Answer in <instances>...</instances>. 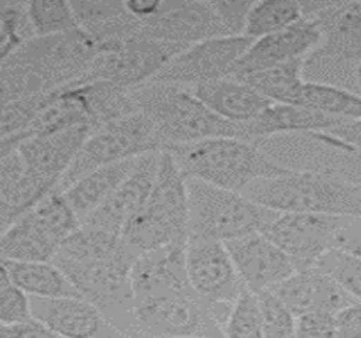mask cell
Wrapping results in <instances>:
<instances>
[{"mask_svg": "<svg viewBox=\"0 0 361 338\" xmlns=\"http://www.w3.org/2000/svg\"><path fill=\"white\" fill-rule=\"evenodd\" d=\"M253 2L247 0H218L213 2L214 11L220 16L223 25L226 28L228 36H245V25H247L248 12Z\"/></svg>", "mask_w": 361, "mask_h": 338, "instance_id": "ab89813d", "label": "cell"}, {"mask_svg": "<svg viewBox=\"0 0 361 338\" xmlns=\"http://www.w3.org/2000/svg\"><path fill=\"white\" fill-rule=\"evenodd\" d=\"M53 181L39 176L17 151L4 154L0 162V224L2 232L39 205L56 190Z\"/></svg>", "mask_w": 361, "mask_h": 338, "instance_id": "44dd1931", "label": "cell"}, {"mask_svg": "<svg viewBox=\"0 0 361 338\" xmlns=\"http://www.w3.org/2000/svg\"><path fill=\"white\" fill-rule=\"evenodd\" d=\"M126 7L130 14H134L137 19L145 20L149 17L156 16L162 7V0H127Z\"/></svg>", "mask_w": 361, "mask_h": 338, "instance_id": "bcb514c9", "label": "cell"}, {"mask_svg": "<svg viewBox=\"0 0 361 338\" xmlns=\"http://www.w3.org/2000/svg\"><path fill=\"white\" fill-rule=\"evenodd\" d=\"M339 251L350 252L361 258V218H350L345 227Z\"/></svg>", "mask_w": 361, "mask_h": 338, "instance_id": "ee69618b", "label": "cell"}, {"mask_svg": "<svg viewBox=\"0 0 361 338\" xmlns=\"http://www.w3.org/2000/svg\"><path fill=\"white\" fill-rule=\"evenodd\" d=\"M71 6L80 29L100 42L102 53L142 37V20L128 12L126 2H71Z\"/></svg>", "mask_w": 361, "mask_h": 338, "instance_id": "d4e9b609", "label": "cell"}, {"mask_svg": "<svg viewBox=\"0 0 361 338\" xmlns=\"http://www.w3.org/2000/svg\"><path fill=\"white\" fill-rule=\"evenodd\" d=\"M260 301L262 320H264L265 338H295V316L281 298L275 296L272 291L257 294Z\"/></svg>", "mask_w": 361, "mask_h": 338, "instance_id": "8d00e7d4", "label": "cell"}, {"mask_svg": "<svg viewBox=\"0 0 361 338\" xmlns=\"http://www.w3.org/2000/svg\"><path fill=\"white\" fill-rule=\"evenodd\" d=\"M192 92L212 112L233 123L252 122L274 104L252 87L233 78L201 83Z\"/></svg>", "mask_w": 361, "mask_h": 338, "instance_id": "4316f807", "label": "cell"}, {"mask_svg": "<svg viewBox=\"0 0 361 338\" xmlns=\"http://www.w3.org/2000/svg\"><path fill=\"white\" fill-rule=\"evenodd\" d=\"M226 247L243 286L255 294L272 291L298 272L294 260L262 232L226 242Z\"/></svg>", "mask_w": 361, "mask_h": 338, "instance_id": "e0dca14e", "label": "cell"}, {"mask_svg": "<svg viewBox=\"0 0 361 338\" xmlns=\"http://www.w3.org/2000/svg\"><path fill=\"white\" fill-rule=\"evenodd\" d=\"M329 132L333 135H336L338 139H341L343 143L353 145L356 151L361 152V121L345 122Z\"/></svg>", "mask_w": 361, "mask_h": 338, "instance_id": "f6af8a7d", "label": "cell"}, {"mask_svg": "<svg viewBox=\"0 0 361 338\" xmlns=\"http://www.w3.org/2000/svg\"><path fill=\"white\" fill-rule=\"evenodd\" d=\"M295 316L309 311H328L336 315L343 308L358 303L339 282L319 267L292 274L289 279L272 289Z\"/></svg>", "mask_w": 361, "mask_h": 338, "instance_id": "7402d4cb", "label": "cell"}, {"mask_svg": "<svg viewBox=\"0 0 361 338\" xmlns=\"http://www.w3.org/2000/svg\"><path fill=\"white\" fill-rule=\"evenodd\" d=\"M188 48L176 42L135 37L115 51L102 53L80 83L110 81L123 88H135L152 80L171 59Z\"/></svg>", "mask_w": 361, "mask_h": 338, "instance_id": "5bb4252c", "label": "cell"}, {"mask_svg": "<svg viewBox=\"0 0 361 338\" xmlns=\"http://www.w3.org/2000/svg\"><path fill=\"white\" fill-rule=\"evenodd\" d=\"M139 159L140 157H132V159L103 166L85 174L75 185L63 191L81 222L115 193V190L130 176L132 171L139 164Z\"/></svg>", "mask_w": 361, "mask_h": 338, "instance_id": "83f0119b", "label": "cell"}, {"mask_svg": "<svg viewBox=\"0 0 361 338\" xmlns=\"http://www.w3.org/2000/svg\"><path fill=\"white\" fill-rule=\"evenodd\" d=\"M321 42L322 32L319 25L316 20L304 17L283 31L253 41L243 58L235 65L230 78L238 80L250 73L307 58L312 51L319 48Z\"/></svg>", "mask_w": 361, "mask_h": 338, "instance_id": "ac0fdd59", "label": "cell"}, {"mask_svg": "<svg viewBox=\"0 0 361 338\" xmlns=\"http://www.w3.org/2000/svg\"><path fill=\"white\" fill-rule=\"evenodd\" d=\"M345 123L339 119L304 109L298 105L272 104L252 122L242 123L243 139L252 143H264L279 135L312 134V132H329Z\"/></svg>", "mask_w": 361, "mask_h": 338, "instance_id": "484cf974", "label": "cell"}, {"mask_svg": "<svg viewBox=\"0 0 361 338\" xmlns=\"http://www.w3.org/2000/svg\"><path fill=\"white\" fill-rule=\"evenodd\" d=\"M188 185L176 161L161 151L156 185L147 202L127 222L122 237L139 258L176 243H188Z\"/></svg>", "mask_w": 361, "mask_h": 338, "instance_id": "8992f818", "label": "cell"}, {"mask_svg": "<svg viewBox=\"0 0 361 338\" xmlns=\"http://www.w3.org/2000/svg\"><path fill=\"white\" fill-rule=\"evenodd\" d=\"M306 59L307 58L294 59V61L283 63V65L250 73V75L238 78V81L252 87L274 104L298 105L300 88L306 81L304 78Z\"/></svg>", "mask_w": 361, "mask_h": 338, "instance_id": "f546056e", "label": "cell"}, {"mask_svg": "<svg viewBox=\"0 0 361 338\" xmlns=\"http://www.w3.org/2000/svg\"><path fill=\"white\" fill-rule=\"evenodd\" d=\"M59 90V88H58ZM58 90L24 97L2 105V137L23 132L54 100Z\"/></svg>", "mask_w": 361, "mask_h": 338, "instance_id": "d590c367", "label": "cell"}, {"mask_svg": "<svg viewBox=\"0 0 361 338\" xmlns=\"http://www.w3.org/2000/svg\"><path fill=\"white\" fill-rule=\"evenodd\" d=\"M135 259L122 234L81 225L63 242L53 264L66 274L80 296L97 306L127 338L134 327Z\"/></svg>", "mask_w": 361, "mask_h": 338, "instance_id": "6da1fadb", "label": "cell"}, {"mask_svg": "<svg viewBox=\"0 0 361 338\" xmlns=\"http://www.w3.org/2000/svg\"><path fill=\"white\" fill-rule=\"evenodd\" d=\"M81 227V220L63 191L54 190L31 212L2 232L0 254L6 260L53 262L63 242Z\"/></svg>", "mask_w": 361, "mask_h": 338, "instance_id": "ba28073f", "label": "cell"}, {"mask_svg": "<svg viewBox=\"0 0 361 338\" xmlns=\"http://www.w3.org/2000/svg\"><path fill=\"white\" fill-rule=\"evenodd\" d=\"M114 338H126L123 335H118V337H114Z\"/></svg>", "mask_w": 361, "mask_h": 338, "instance_id": "c3c4849f", "label": "cell"}, {"mask_svg": "<svg viewBox=\"0 0 361 338\" xmlns=\"http://www.w3.org/2000/svg\"><path fill=\"white\" fill-rule=\"evenodd\" d=\"M334 338H361V303L343 308L334 315Z\"/></svg>", "mask_w": 361, "mask_h": 338, "instance_id": "b9f144b4", "label": "cell"}, {"mask_svg": "<svg viewBox=\"0 0 361 338\" xmlns=\"http://www.w3.org/2000/svg\"><path fill=\"white\" fill-rule=\"evenodd\" d=\"M304 19L302 6L295 0H260L253 2L248 12L245 36L257 41L283 29L290 28Z\"/></svg>", "mask_w": 361, "mask_h": 338, "instance_id": "1f68e13d", "label": "cell"}, {"mask_svg": "<svg viewBox=\"0 0 361 338\" xmlns=\"http://www.w3.org/2000/svg\"><path fill=\"white\" fill-rule=\"evenodd\" d=\"M159 161H161V151L140 156L139 164L132 171L130 176L115 190V193L105 203L90 213L81 222V225L122 234L127 222L144 207L152 193L159 173Z\"/></svg>", "mask_w": 361, "mask_h": 338, "instance_id": "d6986e66", "label": "cell"}, {"mask_svg": "<svg viewBox=\"0 0 361 338\" xmlns=\"http://www.w3.org/2000/svg\"><path fill=\"white\" fill-rule=\"evenodd\" d=\"M130 93L137 112L152 122L162 149L212 137L243 139L242 123L228 122L212 112L192 88L150 80L130 88Z\"/></svg>", "mask_w": 361, "mask_h": 338, "instance_id": "277c9868", "label": "cell"}, {"mask_svg": "<svg viewBox=\"0 0 361 338\" xmlns=\"http://www.w3.org/2000/svg\"><path fill=\"white\" fill-rule=\"evenodd\" d=\"M186 271L191 289L223 330L231 306L245 289L226 243L188 239Z\"/></svg>", "mask_w": 361, "mask_h": 338, "instance_id": "8fae6325", "label": "cell"}, {"mask_svg": "<svg viewBox=\"0 0 361 338\" xmlns=\"http://www.w3.org/2000/svg\"><path fill=\"white\" fill-rule=\"evenodd\" d=\"M298 107L345 122L361 121V95L339 85L306 80L300 88Z\"/></svg>", "mask_w": 361, "mask_h": 338, "instance_id": "4dcf8cb0", "label": "cell"}, {"mask_svg": "<svg viewBox=\"0 0 361 338\" xmlns=\"http://www.w3.org/2000/svg\"><path fill=\"white\" fill-rule=\"evenodd\" d=\"M295 338H334V315L328 311H309L298 316Z\"/></svg>", "mask_w": 361, "mask_h": 338, "instance_id": "60d3db41", "label": "cell"}, {"mask_svg": "<svg viewBox=\"0 0 361 338\" xmlns=\"http://www.w3.org/2000/svg\"><path fill=\"white\" fill-rule=\"evenodd\" d=\"M162 151L173 157L186 179H200L235 193H243L259 179L281 176L292 169L262 151L259 143L238 137H212L167 145Z\"/></svg>", "mask_w": 361, "mask_h": 338, "instance_id": "3957f363", "label": "cell"}, {"mask_svg": "<svg viewBox=\"0 0 361 338\" xmlns=\"http://www.w3.org/2000/svg\"><path fill=\"white\" fill-rule=\"evenodd\" d=\"M36 36L27 2L0 4V59H7Z\"/></svg>", "mask_w": 361, "mask_h": 338, "instance_id": "d6a6232c", "label": "cell"}, {"mask_svg": "<svg viewBox=\"0 0 361 338\" xmlns=\"http://www.w3.org/2000/svg\"><path fill=\"white\" fill-rule=\"evenodd\" d=\"M350 218L353 217L279 213L262 234L294 260L298 271H306L317 267L331 251H339Z\"/></svg>", "mask_w": 361, "mask_h": 338, "instance_id": "7c38bea8", "label": "cell"}, {"mask_svg": "<svg viewBox=\"0 0 361 338\" xmlns=\"http://www.w3.org/2000/svg\"><path fill=\"white\" fill-rule=\"evenodd\" d=\"M302 14L321 28L322 42L306 59V66L361 65V2L309 0Z\"/></svg>", "mask_w": 361, "mask_h": 338, "instance_id": "4fadbf2b", "label": "cell"}, {"mask_svg": "<svg viewBox=\"0 0 361 338\" xmlns=\"http://www.w3.org/2000/svg\"><path fill=\"white\" fill-rule=\"evenodd\" d=\"M189 227L191 241L231 242L247 235L264 232L275 217L274 210L248 200L243 193L225 190L200 181L186 179Z\"/></svg>", "mask_w": 361, "mask_h": 338, "instance_id": "52a82bcc", "label": "cell"}, {"mask_svg": "<svg viewBox=\"0 0 361 338\" xmlns=\"http://www.w3.org/2000/svg\"><path fill=\"white\" fill-rule=\"evenodd\" d=\"M228 31L213 2H162L156 16L142 20V37L192 46L214 37H226Z\"/></svg>", "mask_w": 361, "mask_h": 338, "instance_id": "2e32d148", "label": "cell"}, {"mask_svg": "<svg viewBox=\"0 0 361 338\" xmlns=\"http://www.w3.org/2000/svg\"><path fill=\"white\" fill-rule=\"evenodd\" d=\"M225 338H265L259 296L245 288L223 325Z\"/></svg>", "mask_w": 361, "mask_h": 338, "instance_id": "e575fe53", "label": "cell"}, {"mask_svg": "<svg viewBox=\"0 0 361 338\" xmlns=\"http://www.w3.org/2000/svg\"><path fill=\"white\" fill-rule=\"evenodd\" d=\"M127 338H225L220 323L195 293L135 299Z\"/></svg>", "mask_w": 361, "mask_h": 338, "instance_id": "30bf717a", "label": "cell"}, {"mask_svg": "<svg viewBox=\"0 0 361 338\" xmlns=\"http://www.w3.org/2000/svg\"><path fill=\"white\" fill-rule=\"evenodd\" d=\"M0 338H61L51 332L49 328L44 327L37 320H29L24 323L16 325H2L0 330Z\"/></svg>", "mask_w": 361, "mask_h": 338, "instance_id": "7bdbcfd3", "label": "cell"}, {"mask_svg": "<svg viewBox=\"0 0 361 338\" xmlns=\"http://www.w3.org/2000/svg\"><path fill=\"white\" fill-rule=\"evenodd\" d=\"M252 42L253 40L247 36L214 37L197 42L171 59L152 80L195 88L201 83L230 78L235 65Z\"/></svg>", "mask_w": 361, "mask_h": 338, "instance_id": "9a60e30c", "label": "cell"}, {"mask_svg": "<svg viewBox=\"0 0 361 338\" xmlns=\"http://www.w3.org/2000/svg\"><path fill=\"white\" fill-rule=\"evenodd\" d=\"M0 320L2 325H16L32 320L31 296L12 282L7 272H0Z\"/></svg>", "mask_w": 361, "mask_h": 338, "instance_id": "f35d334b", "label": "cell"}, {"mask_svg": "<svg viewBox=\"0 0 361 338\" xmlns=\"http://www.w3.org/2000/svg\"><path fill=\"white\" fill-rule=\"evenodd\" d=\"M2 269L12 282L31 298H81L66 274L53 262H19L2 259Z\"/></svg>", "mask_w": 361, "mask_h": 338, "instance_id": "f1b7e54d", "label": "cell"}, {"mask_svg": "<svg viewBox=\"0 0 361 338\" xmlns=\"http://www.w3.org/2000/svg\"><path fill=\"white\" fill-rule=\"evenodd\" d=\"M317 267L333 276L356 301L361 303V258L345 251H331Z\"/></svg>", "mask_w": 361, "mask_h": 338, "instance_id": "74e56055", "label": "cell"}, {"mask_svg": "<svg viewBox=\"0 0 361 338\" xmlns=\"http://www.w3.org/2000/svg\"><path fill=\"white\" fill-rule=\"evenodd\" d=\"M355 80H356V85H358V88L361 90V65L356 68V73H355Z\"/></svg>", "mask_w": 361, "mask_h": 338, "instance_id": "7dc6e473", "label": "cell"}, {"mask_svg": "<svg viewBox=\"0 0 361 338\" xmlns=\"http://www.w3.org/2000/svg\"><path fill=\"white\" fill-rule=\"evenodd\" d=\"M156 151H162V145L152 122L145 115L137 112L130 117L105 123L90 134L56 190L66 191L85 174L103 166Z\"/></svg>", "mask_w": 361, "mask_h": 338, "instance_id": "9c48e42d", "label": "cell"}, {"mask_svg": "<svg viewBox=\"0 0 361 338\" xmlns=\"http://www.w3.org/2000/svg\"><path fill=\"white\" fill-rule=\"evenodd\" d=\"M243 195L277 213L361 218V183L331 173L290 169L252 183Z\"/></svg>", "mask_w": 361, "mask_h": 338, "instance_id": "5b68a950", "label": "cell"}, {"mask_svg": "<svg viewBox=\"0 0 361 338\" xmlns=\"http://www.w3.org/2000/svg\"><path fill=\"white\" fill-rule=\"evenodd\" d=\"M92 132L93 127L80 126L56 134L36 135L25 139L14 151L19 152L39 176L59 186Z\"/></svg>", "mask_w": 361, "mask_h": 338, "instance_id": "cb8c5ba5", "label": "cell"}, {"mask_svg": "<svg viewBox=\"0 0 361 338\" xmlns=\"http://www.w3.org/2000/svg\"><path fill=\"white\" fill-rule=\"evenodd\" d=\"M100 54V42L81 29L34 37L2 61V105L78 85Z\"/></svg>", "mask_w": 361, "mask_h": 338, "instance_id": "7a4b0ae2", "label": "cell"}, {"mask_svg": "<svg viewBox=\"0 0 361 338\" xmlns=\"http://www.w3.org/2000/svg\"><path fill=\"white\" fill-rule=\"evenodd\" d=\"M27 8L37 37L54 36V34H64L80 29L71 2L36 0V2H27Z\"/></svg>", "mask_w": 361, "mask_h": 338, "instance_id": "836d02e7", "label": "cell"}, {"mask_svg": "<svg viewBox=\"0 0 361 338\" xmlns=\"http://www.w3.org/2000/svg\"><path fill=\"white\" fill-rule=\"evenodd\" d=\"M32 318L61 338H114L122 335L85 298H31Z\"/></svg>", "mask_w": 361, "mask_h": 338, "instance_id": "ffe728a7", "label": "cell"}, {"mask_svg": "<svg viewBox=\"0 0 361 338\" xmlns=\"http://www.w3.org/2000/svg\"><path fill=\"white\" fill-rule=\"evenodd\" d=\"M186 247L188 243H176L135 259L132 267V289L135 299L195 293L188 281Z\"/></svg>", "mask_w": 361, "mask_h": 338, "instance_id": "603a6c76", "label": "cell"}]
</instances>
